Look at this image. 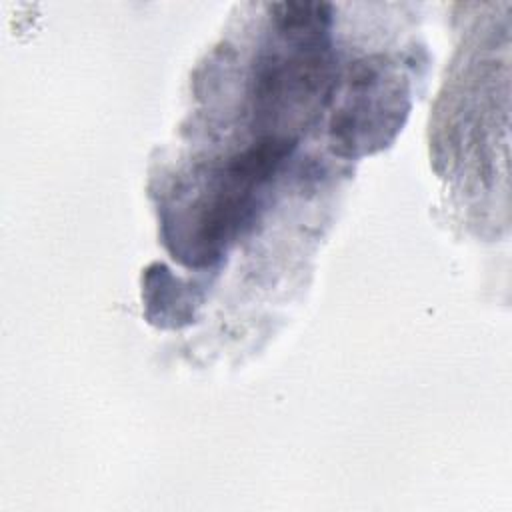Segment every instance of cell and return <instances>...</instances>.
Returning <instances> with one entry per match:
<instances>
[{"mask_svg":"<svg viewBox=\"0 0 512 512\" xmlns=\"http://www.w3.org/2000/svg\"><path fill=\"white\" fill-rule=\"evenodd\" d=\"M274 44L252 70V124L258 138L298 142V134L326 108L336 88L328 44L330 6H274Z\"/></svg>","mask_w":512,"mask_h":512,"instance_id":"6da1fadb","label":"cell"},{"mask_svg":"<svg viewBox=\"0 0 512 512\" xmlns=\"http://www.w3.org/2000/svg\"><path fill=\"white\" fill-rule=\"evenodd\" d=\"M294 146V142L258 138L216 168L206 190L164 224V238L174 258L196 268L214 264L252 226L262 208L264 186Z\"/></svg>","mask_w":512,"mask_h":512,"instance_id":"7a4b0ae2","label":"cell"}]
</instances>
